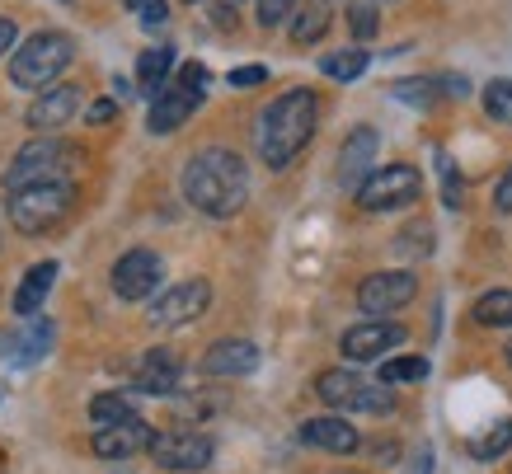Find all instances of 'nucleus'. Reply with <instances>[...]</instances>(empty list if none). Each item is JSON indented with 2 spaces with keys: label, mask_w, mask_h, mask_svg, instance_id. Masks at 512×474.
Wrapping results in <instances>:
<instances>
[{
  "label": "nucleus",
  "mask_w": 512,
  "mask_h": 474,
  "mask_svg": "<svg viewBox=\"0 0 512 474\" xmlns=\"http://www.w3.org/2000/svg\"><path fill=\"white\" fill-rule=\"evenodd\" d=\"M179 184H184V198L193 212L226 221V216H235L249 198V169H245V160L235 151H226V146H207V151H198L184 165V179H179Z\"/></svg>",
  "instance_id": "f257e3e1"
},
{
  "label": "nucleus",
  "mask_w": 512,
  "mask_h": 474,
  "mask_svg": "<svg viewBox=\"0 0 512 474\" xmlns=\"http://www.w3.org/2000/svg\"><path fill=\"white\" fill-rule=\"evenodd\" d=\"M315 118H320V99L315 90H287L259 113L254 127V146L268 169H287L296 155L306 151V141L315 137Z\"/></svg>",
  "instance_id": "f03ea898"
},
{
  "label": "nucleus",
  "mask_w": 512,
  "mask_h": 474,
  "mask_svg": "<svg viewBox=\"0 0 512 474\" xmlns=\"http://www.w3.org/2000/svg\"><path fill=\"white\" fill-rule=\"evenodd\" d=\"M76 62V38L62 29H43L24 38L19 52L10 57V80H15L19 90H52V80L62 76L66 66Z\"/></svg>",
  "instance_id": "7ed1b4c3"
},
{
  "label": "nucleus",
  "mask_w": 512,
  "mask_h": 474,
  "mask_svg": "<svg viewBox=\"0 0 512 474\" xmlns=\"http://www.w3.org/2000/svg\"><path fill=\"white\" fill-rule=\"evenodd\" d=\"M80 155L76 146H66L62 137H33L29 146H19L15 160L5 165V193H19V188H38V184H62L71 165Z\"/></svg>",
  "instance_id": "20e7f679"
},
{
  "label": "nucleus",
  "mask_w": 512,
  "mask_h": 474,
  "mask_svg": "<svg viewBox=\"0 0 512 474\" xmlns=\"http://www.w3.org/2000/svg\"><path fill=\"white\" fill-rule=\"evenodd\" d=\"M202 99H207V66L193 62V66H184V71H179V76H174L156 99H151L146 127H151L156 137H170V132H179V127L198 113Z\"/></svg>",
  "instance_id": "39448f33"
},
{
  "label": "nucleus",
  "mask_w": 512,
  "mask_h": 474,
  "mask_svg": "<svg viewBox=\"0 0 512 474\" xmlns=\"http://www.w3.org/2000/svg\"><path fill=\"white\" fill-rule=\"evenodd\" d=\"M71 207H76V188L66 184V179L62 184H38V188L10 193V221L24 235H43V230L62 226L66 216H71Z\"/></svg>",
  "instance_id": "423d86ee"
},
{
  "label": "nucleus",
  "mask_w": 512,
  "mask_h": 474,
  "mask_svg": "<svg viewBox=\"0 0 512 474\" xmlns=\"http://www.w3.org/2000/svg\"><path fill=\"white\" fill-rule=\"evenodd\" d=\"M315 395L325 399L329 409H348V413H390L395 409V395L390 390H381V385H367L357 371H320L315 376Z\"/></svg>",
  "instance_id": "0eeeda50"
},
{
  "label": "nucleus",
  "mask_w": 512,
  "mask_h": 474,
  "mask_svg": "<svg viewBox=\"0 0 512 474\" xmlns=\"http://www.w3.org/2000/svg\"><path fill=\"white\" fill-rule=\"evenodd\" d=\"M423 174L414 165H381L367 174V184L357 188V202L367 212H400L409 202H419Z\"/></svg>",
  "instance_id": "6e6552de"
},
{
  "label": "nucleus",
  "mask_w": 512,
  "mask_h": 474,
  "mask_svg": "<svg viewBox=\"0 0 512 474\" xmlns=\"http://www.w3.org/2000/svg\"><path fill=\"white\" fill-rule=\"evenodd\" d=\"M207 306H212V287H207L202 277H188L179 287L160 291L156 301H151V310H146V320H151V329H184V324H193Z\"/></svg>",
  "instance_id": "1a4fd4ad"
},
{
  "label": "nucleus",
  "mask_w": 512,
  "mask_h": 474,
  "mask_svg": "<svg viewBox=\"0 0 512 474\" xmlns=\"http://www.w3.org/2000/svg\"><path fill=\"white\" fill-rule=\"evenodd\" d=\"M146 456L156 460L160 470H174V474H188V470H207L217 446L207 432H156V442Z\"/></svg>",
  "instance_id": "9d476101"
},
{
  "label": "nucleus",
  "mask_w": 512,
  "mask_h": 474,
  "mask_svg": "<svg viewBox=\"0 0 512 474\" xmlns=\"http://www.w3.org/2000/svg\"><path fill=\"white\" fill-rule=\"evenodd\" d=\"M414 296H419V277L404 273V268H395V273L362 277V287H357V306H362V315L381 320V315H395V310H404L409 301H414Z\"/></svg>",
  "instance_id": "9b49d317"
},
{
  "label": "nucleus",
  "mask_w": 512,
  "mask_h": 474,
  "mask_svg": "<svg viewBox=\"0 0 512 474\" xmlns=\"http://www.w3.org/2000/svg\"><path fill=\"white\" fill-rule=\"evenodd\" d=\"M160 277H165V263H160V254H151V249H127L123 259L113 263V291H118V301H146V296H156Z\"/></svg>",
  "instance_id": "f8f14e48"
},
{
  "label": "nucleus",
  "mask_w": 512,
  "mask_h": 474,
  "mask_svg": "<svg viewBox=\"0 0 512 474\" xmlns=\"http://www.w3.org/2000/svg\"><path fill=\"white\" fill-rule=\"evenodd\" d=\"M404 324H395V320H362V324H353L348 334H343V357L348 362H376L381 352H390V348H400L404 343Z\"/></svg>",
  "instance_id": "ddd939ff"
},
{
  "label": "nucleus",
  "mask_w": 512,
  "mask_h": 474,
  "mask_svg": "<svg viewBox=\"0 0 512 474\" xmlns=\"http://www.w3.org/2000/svg\"><path fill=\"white\" fill-rule=\"evenodd\" d=\"M80 104H85L80 85H52V90H43V94H38V99L29 104L24 123H29L38 137H47V132H57V127L71 123V118L80 113Z\"/></svg>",
  "instance_id": "4468645a"
},
{
  "label": "nucleus",
  "mask_w": 512,
  "mask_h": 474,
  "mask_svg": "<svg viewBox=\"0 0 512 474\" xmlns=\"http://www.w3.org/2000/svg\"><path fill=\"white\" fill-rule=\"evenodd\" d=\"M151 442H156V428L141 413L127 423H113V428H94V456L104 460H127L137 451H151Z\"/></svg>",
  "instance_id": "2eb2a0df"
},
{
  "label": "nucleus",
  "mask_w": 512,
  "mask_h": 474,
  "mask_svg": "<svg viewBox=\"0 0 512 474\" xmlns=\"http://www.w3.org/2000/svg\"><path fill=\"white\" fill-rule=\"evenodd\" d=\"M376 151H381V132H376V127H353L339 151V184L343 188L367 184V174H372V165H376Z\"/></svg>",
  "instance_id": "dca6fc26"
},
{
  "label": "nucleus",
  "mask_w": 512,
  "mask_h": 474,
  "mask_svg": "<svg viewBox=\"0 0 512 474\" xmlns=\"http://www.w3.org/2000/svg\"><path fill=\"white\" fill-rule=\"evenodd\" d=\"M179 376H184V362H179L170 348H151L137 362L132 385H137L141 395H174V390H179Z\"/></svg>",
  "instance_id": "f3484780"
},
{
  "label": "nucleus",
  "mask_w": 512,
  "mask_h": 474,
  "mask_svg": "<svg viewBox=\"0 0 512 474\" xmlns=\"http://www.w3.org/2000/svg\"><path fill=\"white\" fill-rule=\"evenodd\" d=\"M259 367V348L249 343V338H221L207 348L202 357V371L207 376H249V371Z\"/></svg>",
  "instance_id": "a211bd4d"
},
{
  "label": "nucleus",
  "mask_w": 512,
  "mask_h": 474,
  "mask_svg": "<svg viewBox=\"0 0 512 474\" xmlns=\"http://www.w3.org/2000/svg\"><path fill=\"white\" fill-rule=\"evenodd\" d=\"M301 442L315 446V451H334V456H348V451H357V428L348 423V418H306L301 423Z\"/></svg>",
  "instance_id": "6ab92c4d"
},
{
  "label": "nucleus",
  "mask_w": 512,
  "mask_h": 474,
  "mask_svg": "<svg viewBox=\"0 0 512 474\" xmlns=\"http://www.w3.org/2000/svg\"><path fill=\"white\" fill-rule=\"evenodd\" d=\"M52 282H57V263H52V259L33 263L29 273H24V282L15 287V301H10V310H15V315H24V320H33V315L43 310Z\"/></svg>",
  "instance_id": "aec40b11"
},
{
  "label": "nucleus",
  "mask_w": 512,
  "mask_h": 474,
  "mask_svg": "<svg viewBox=\"0 0 512 474\" xmlns=\"http://www.w3.org/2000/svg\"><path fill=\"white\" fill-rule=\"evenodd\" d=\"M170 71H174V47H151V52H141V62H137V90L156 99V94L170 85Z\"/></svg>",
  "instance_id": "412c9836"
},
{
  "label": "nucleus",
  "mask_w": 512,
  "mask_h": 474,
  "mask_svg": "<svg viewBox=\"0 0 512 474\" xmlns=\"http://www.w3.org/2000/svg\"><path fill=\"white\" fill-rule=\"evenodd\" d=\"M127 418H137V404H132V395H123V390H104V395L90 399L94 428H113V423H127Z\"/></svg>",
  "instance_id": "4be33fe9"
},
{
  "label": "nucleus",
  "mask_w": 512,
  "mask_h": 474,
  "mask_svg": "<svg viewBox=\"0 0 512 474\" xmlns=\"http://www.w3.org/2000/svg\"><path fill=\"white\" fill-rule=\"evenodd\" d=\"M329 29V5L325 0H311V5H301L292 15V43H315V38H325Z\"/></svg>",
  "instance_id": "5701e85b"
},
{
  "label": "nucleus",
  "mask_w": 512,
  "mask_h": 474,
  "mask_svg": "<svg viewBox=\"0 0 512 474\" xmlns=\"http://www.w3.org/2000/svg\"><path fill=\"white\" fill-rule=\"evenodd\" d=\"M470 315L484 329H512V291H484Z\"/></svg>",
  "instance_id": "b1692460"
},
{
  "label": "nucleus",
  "mask_w": 512,
  "mask_h": 474,
  "mask_svg": "<svg viewBox=\"0 0 512 474\" xmlns=\"http://www.w3.org/2000/svg\"><path fill=\"white\" fill-rule=\"evenodd\" d=\"M367 66H372V52H362V47H343V52H329L325 62H320V71H325L329 80H357Z\"/></svg>",
  "instance_id": "393cba45"
},
{
  "label": "nucleus",
  "mask_w": 512,
  "mask_h": 474,
  "mask_svg": "<svg viewBox=\"0 0 512 474\" xmlns=\"http://www.w3.org/2000/svg\"><path fill=\"white\" fill-rule=\"evenodd\" d=\"M508 446H512V423L503 418V423H494L484 437H475V442H470V456H475V460H498Z\"/></svg>",
  "instance_id": "a878e982"
},
{
  "label": "nucleus",
  "mask_w": 512,
  "mask_h": 474,
  "mask_svg": "<svg viewBox=\"0 0 512 474\" xmlns=\"http://www.w3.org/2000/svg\"><path fill=\"white\" fill-rule=\"evenodd\" d=\"M484 113H489L494 123L512 127V80H489V85H484Z\"/></svg>",
  "instance_id": "bb28decb"
},
{
  "label": "nucleus",
  "mask_w": 512,
  "mask_h": 474,
  "mask_svg": "<svg viewBox=\"0 0 512 474\" xmlns=\"http://www.w3.org/2000/svg\"><path fill=\"white\" fill-rule=\"evenodd\" d=\"M428 376V357H390L381 367V385H404V381H423Z\"/></svg>",
  "instance_id": "cd10ccee"
},
{
  "label": "nucleus",
  "mask_w": 512,
  "mask_h": 474,
  "mask_svg": "<svg viewBox=\"0 0 512 474\" xmlns=\"http://www.w3.org/2000/svg\"><path fill=\"white\" fill-rule=\"evenodd\" d=\"M390 94L400 99V104H414V108H428L433 104V80H395Z\"/></svg>",
  "instance_id": "c85d7f7f"
},
{
  "label": "nucleus",
  "mask_w": 512,
  "mask_h": 474,
  "mask_svg": "<svg viewBox=\"0 0 512 474\" xmlns=\"http://www.w3.org/2000/svg\"><path fill=\"white\" fill-rule=\"evenodd\" d=\"M348 24H353L357 38H372V33L381 29V19H376V5H372V0H357L353 10H348Z\"/></svg>",
  "instance_id": "c756f323"
},
{
  "label": "nucleus",
  "mask_w": 512,
  "mask_h": 474,
  "mask_svg": "<svg viewBox=\"0 0 512 474\" xmlns=\"http://www.w3.org/2000/svg\"><path fill=\"white\" fill-rule=\"evenodd\" d=\"M296 15V0H259V24L264 29H278Z\"/></svg>",
  "instance_id": "7c9ffc66"
},
{
  "label": "nucleus",
  "mask_w": 512,
  "mask_h": 474,
  "mask_svg": "<svg viewBox=\"0 0 512 474\" xmlns=\"http://www.w3.org/2000/svg\"><path fill=\"white\" fill-rule=\"evenodd\" d=\"M165 19H170V5H165V0H146V5H141V29H160Z\"/></svg>",
  "instance_id": "2f4dec72"
},
{
  "label": "nucleus",
  "mask_w": 512,
  "mask_h": 474,
  "mask_svg": "<svg viewBox=\"0 0 512 474\" xmlns=\"http://www.w3.org/2000/svg\"><path fill=\"white\" fill-rule=\"evenodd\" d=\"M264 80H268L264 66H235V71H231V85H235V90H240V85H264Z\"/></svg>",
  "instance_id": "473e14b6"
},
{
  "label": "nucleus",
  "mask_w": 512,
  "mask_h": 474,
  "mask_svg": "<svg viewBox=\"0 0 512 474\" xmlns=\"http://www.w3.org/2000/svg\"><path fill=\"white\" fill-rule=\"evenodd\" d=\"M494 207L498 212H512V165H508V174H503V184H498V193H494Z\"/></svg>",
  "instance_id": "72a5a7b5"
},
{
  "label": "nucleus",
  "mask_w": 512,
  "mask_h": 474,
  "mask_svg": "<svg viewBox=\"0 0 512 474\" xmlns=\"http://www.w3.org/2000/svg\"><path fill=\"white\" fill-rule=\"evenodd\" d=\"M15 47V19H0V57Z\"/></svg>",
  "instance_id": "f704fd0d"
},
{
  "label": "nucleus",
  "mask_w": 512,
  "mask_h": 474,
  "mask_svg": "<svg viewBox=\"0 0 512 474\" xmlns=\"http://www.w3.org/2000/svg\"><path fill=\"white\" fill-rule=\"evenodd\" d=\"M113 113H118V104H113V99H104V104H94V108H90V123H109Z\"/></svg>",
  "instance_id": "c9c22d12"
},
{
  "label": "nucleus",
  "mask_w": 512,
  "mask_h": 474,
  "mask_svg": "<svg viewBox=\"0 0 512 474\" xmlns=\"http://www.w3.org/2000/svg\"><path fill=\"white\" fill-rule=\"evenodd\" d=\"M409 474H433V451H428V446L414 456V470H409Z\"/></svg>",
  "instance_id": "e433bc0d"
},
{
  "label": "nucleus",
  "mask_w": 512,
  "mask_h": 474,
  "mask_svg": "<svg viewBox=\"0 0 512 474\" xmlns=\"http://www.w3.org/2000/svg\"><path fill=\"white\" fill-rule=\"evenodd\" d=\"M127 5H132V10H141V5H146V0H127Z\"/></svg>",
  "instance_id": "4c0bfd02"
},
{
  "label": "nucleus",
  "mask_w": 512,
  "mask_h": 474,
  "mask_svg": "<svg viewBox=\"0 0 512 474\" xmlns=\"http://www.w3.org/2000/svg\"><path fill=\"white\" fill-rule=\"evenodd\" d=\"M503 352H508V367H512V343H508V348H503Z\"/></svg>",
  "instance_id": "58836bf2"
},
{
  "label": "nucleus",
  "mask_w": 512,
  "mask_h": 474,
  "mask_svg": "<svg viewBox=\"0 0 512 474\" xmlns=\"http://www.w3.org/2000/svg\"><path fill=\"white\" fill-rule=\"evenodd\" d=\"M325 5H334V0H325Z\"/></svg>",
  "instance_id": "ea45409f"
},
{
  "label": "nucleus",
  "mask_w": 512,
  "mask_h": 474,
  "mask_svg": "<svg viewBox=\"0 0 512 474\" xmlns=\"http://www.w3.org/2000/svg\"><path fill=\"white\" fill-rule=\"evenodd\" d=\"M188 5H193V0H188Z\"/></svg>",
  "instance_id": "a19ab883"
}]
</instances>
